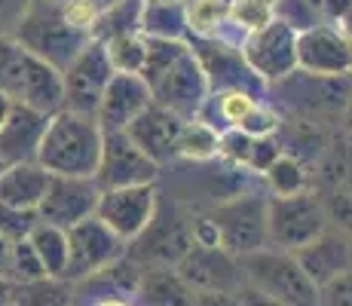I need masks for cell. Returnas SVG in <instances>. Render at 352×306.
<instances>
[{"instance_id": "f546056e", "label": "cell", "mask_w": 352, "mask_h": 306, "mask_svg": "<svg viewBox=\"0 0 352 306\" xmlns=\"http://www.w3.org/2000/svg\"><path fill=\"white\" fill-rule=\"evenodd\" d=\"M101 43L107 46V58H111L113 71L141 74V67H144V52H147V37L141 31L117 34V37L101 40Z\"/></svg>"}, {"instance_id": "ee69618b", "label": "cell", "mask_w": 352, "mask_h": 306, "mask_svg": "<svg viewBox=\"0 0 352 306\" xmlns=\"http://www.w3.org/2000/svg\"><path fill=\"white\" fill-rule=\"evenodd\" d=\"M10 107H12V98L6 92H0V126H3V120H6V113H10Z\"/></svg>"}, {"instance_id": "ba28073f", "label": "cell", "mask_w": 352, "mask_h": 306, "mask_svg": "<svg viewBox=\"0 0 352 306\" xmlns=\"http://www.w3.org/2000/svg\"><path fill=\"white\" fill-rule=\"evenodd\" d=\"M129 242L117 236L98 215H89L83 221L67 227V267L62 282L74 285L80 278L98 273V270L111 267L113 261L126 257Z\"/></svg>"}, {"instance_id": "7dc6e473", "label": "cell", "mask_w": 352, "mask_h": 306, "mask_svg": "<svg viewBox=\"0 0 352 306\" xmlns=\"http://www.w3.org/2000/svg\"><path fill=\"white\" fill-rule=\"evenodd\" d=\"M3 166H6V162H3V160H0V168H3Z\"/></svg>"}, {"instance_id": "7402d4cb", "label": "cell", "mask_w": 352, "mask_h": 306, "mask_svg": "<svg viewBox=\"0 0 352 306\" xmlns=\"http://www.w3.org/2000/svg\"><path fill=\"white\" fill-rule=\"evenodd\" d=\"M50 184V172L37 160L6 162L0 168V202L19 208H37Z\"/></svg>"}, {"instance_id": "ab89813d", "label": "cell", "mask_w": 352, "mask_h": 306, "mask_svg": "<svg viewBox=\"0 0 352 306\" xmlns=\"http://www.w3.org/2000/svg\"><path fill=\"white\" fill-rule=\"evenodd\" d=\"M3 303H19V285H12L10 278L0 276V306Z\"/></svg>"}, {"instance_id": "60d3db41", "label": "cell", "mask_w": 352, "mask_h": 306, "mask_svg": "<svg viewBox=\"0 0 352 306\" xmlns=\"http://www.w3.org/2000/svg\"><path fill=\"white\" fill-rule=\"evenodd\" d=\"M340 135H352V80H349L346 105H343V117H340Z\"/></svg>"}, {"instance_id": "7bdbcfd3", "label": "cell", "mask_w": 352, "mask_h": 306, "mask_svg": "<svg viewBox=\"0 0 352 306\" xmlns=\"http://www.w3.org/2000/svg\"><path fill=\"white\" fill-rule=\"evenodd\" d=\"M337 28H340L343 34H346V40H352V6L346 12H343L340 19H337Z\"/></svg>"}, {"instance_id": "ffe728a7", "label": "cell", "mask_w": 352, "mask_h": 306, "mask_svg": "<svg viewBox=\"0 0 352 306\" xmlns=\"http://www.w3.org/2000/svg\"><path fill=\"white\" fill-rule=\"evenodd\" d=\"M50 117L28 105L12 101L3 126H0V160L3 162H28L37 160V147L43 141Z\"/></svg>"}, {"instance_id": "5bb4252c", "label": "cell", "mask_w": 352, "mask_h": 306, "mask_svg": "<svg viewBox=\"0 0 352 306\" xmlns=\"http://www.w3.org/2000/svg\"><path fill=\"white\" fill-rule=\"evenodd\" d=\"M101 187L92 175H50L46 193L37 206L40 221H50L56 227H71L83 217L96 215Z\"/></svg>"}, {"instance_id": "9a60e30c", "label": "cell", "mask_w": 352, "mask_h": 306, "mask_svg": "<svg viewBox=\"0 0 352 306\" xmlns=\"http://www.w3.org/2000/svg\"><path fill=\"white\" fill-rule=\"evenodd\" d=\"M151 101H153V92L141 74L113 71L111 83H107L104 95H101V105L96 111V122L101 126V132H126L132 126V120Z\"/></svg>"}, {"instance_id": "7a4b0ae2", "label": "cell", "mask_w": 352, "mask_h": 306, "mask_svg": "<svg viewBox=\"0 0 352 306\" xmlns=\"http://www.w3.org/2000/svg\"><path fill=\"white\" fill-rule=\"evenodd\" d=\"M242 273L257 294V300L267 303H282V306H313L319 303V288L316 282L303 273L300 261L294 257V251L282 248H257L252 254H242Z\"/></svg>"}, {"instance_id": "603a6c76", "label": "cell", "mask_w": 352, "mask_h": 306, "mask_svg": "<svg viewBox=\"0 0 352 306\" xmlns=\"http://www.w3.org/2000/svg\"><path fill=\"white\" fill-rule=\"evenodd\" d=\"M141 34L166 40H187V0H144Z\"/></svg>"}, {"instance_id": "d4e9b609", "label": "cell", "mask_w": 352, "mask_h": 306, "mask_svg": "<svg viewBox=\"0 0 352 306\" xmlns=\"http://www.w3.org/2000/svg\"><path fill=\"white\" fill-rule=\"evenodd\" d=\"M221 156V132L214 126H208L206 120L193 117L181 122L178 144H175V162H208Z\"/></svg>"}, {"instance_id": "4dcf8cb0", "label": "cell", "mask_w": 352, "mask_h": 306, "mask_svg": "<svg viewBox=\"0 0 352 306\" xmlns=\"http://www.w3.org/2000/svg\"><path fill=\"white\" fill-rule=\"evenodd\" d=\"M25 61H28V50L12 34H0V92H6L12 101L22 86Z\"/></svg>"}, {"instance_id": "4fadbf2b", "label": "cell", "mask_w": 352, "mask_h": 306, "mask_svg": "<svg viewBox=\"0 0 352 306\" xmlns=\"http://www.w3.org/2000/svg\"><path fill=\"white\" fill-rule=\"evenodd\" d=\"M160 202V181L153 184H132V187H111L101 190L96 215L117 236L132 242L141 230L151 223Z\"/></svg>"}, {"instance_id": "f6af8a7d", "label": "cell", "mask_w": 352, "mask_h": 306, "mask_svg": "<svg viewBox=\"0 0 352 306\" xmlns=\"http://www.w3.org/2000/svg\"><path fill=\"white\" fill-rule=\"evenodd\" d=\"M89 3H96V10L101 12V10H104V6H111V3H117V0H89Z\"/></svg>"}, {"instance_id": "5b68a950", "label": "cell", "mask_w": 352, "mask_h": 306, "mask_svg": "<svg viewBox=\"0 0 352 306\" xmlns=\"http://www.w3.org/2000/svg\"><path fill=\"white\" fill-rule=\"evenodd\" d=\"M178 276L190 288L196 300H242L252 294L236 254L224 251L221 245H190L184 257L175 263Z\"/></svg>"}, {"instance_id": "cb8c5ba5", "label": "cell", "mask_w": 352, "mask_h": 306, "mask_svg": "<svg viewBox=\"0 0 352 306\" xmlns=\"http://www.w3.org/2000/svg\"><path fill=\"white\" fill-rule=\"evenodd\" d=\"M138 303L181 306V303H193V294L175 267H151V270H141Z\"/></svg>"}, {"instance_id": "d590c367", "label": "cell", "mask_w": 352, "mask_h": 306, "mask_svg": "<svg viewBox=\"0 0 352 306\" xmlns=\"http://www.w3.org/2000/svg\"><path fill=\"white\" fill-rule=\"evenodd\" d=\"M37 221H40L37 208H19V206L0 202V233H3L10 242L28 239L31 230L37 227Z\"/></svg>"}, {"instance_id": "8fae6325", "label": "cell", "mask_w": 352, "mask_h": 306, "mask_svg": "<svg viewBox=\"0 0 352 306\" xmlns=\"http://www.w3.org/2000/svg\"><path fill=\"white\" fill-rule=\"evenodd\" d=\"M162 178V166L135 144L129 132H104L101 160L96 168V181L101 190L132 187V184H153Z\"/></svg>"}, {"instance_id": "7c38bea8", "label": "cell", "mask_w": 352, "mask_h": 306, "mask_svg": "<svg viewBox=\"0 0 352 306\" xmlns=\"http://www.w3.org/2000/svg\"><path fill=\"white\" fill-rule=\"evenodd\" d=\"M245 61L261 80L276 83L297 67V31L282 19H270L263 28L252 31L239 46Z\"/></svg>"}, {"instance_id": "ac0fdd59", "label": "cell", "mask_w": 352, "mask_h": 306, "mask_svg": "<svg viewBox=\"0 0 352 306\" xmlns=\"http://www.w3.org/2000/svg\"><path fill=\"white\" fill-rule=\"evenodd\" d=\"M294 257L300 261L303 273L316 282V288H322L334 276H340L343 270L352 267V236L337 227H328L313 242L297 248Z\"/></svg>"}, {"instance_id": "8d00e7d4", "label": "cell", "mask_w": 352, "mask_h": 306, "mask_svg": "<svg viewBox=\"0 0 352 306\" xmlns=\"http://www.w3.org/2000/svg\"><path fill=\"white\" fill-rule=\"evenodd\" d=\"M319 193L324 199L328 223L352 236V187H328V190H319Z\"/></svg>"}, {"instance_id": "b9f144b4", "label": "cell", "mask_w": 352, "mask_h": 306, "mask_svg": "<svg viewBox=\"0 0 352 306\" xmlns=\"http://www.w3.org/2000/svg\"><path fill=\"white\" fill-rule=\"evenodd\" d=\"M10 251H12V242L0 233V276L6 278V270H10Z\"/></svg>"}, {"instance_id": "681fc988", "label": "cell", "mask_w": 352, "mask_h": 306, "mask_svg": "<svg viewBox=\"0 0 352 306\" xmlns=\"http://www.w3.org/2000/svg\"><path fill=\"white\" fill-rule=\"evenodd\" d=\"M58 3H62V0H58Z\"/></svg>"}, {"instance_id": "6da1fadb", "label": "cell", "mask_w": 352, "mask_h": 306, "mask_svg": "<svg viewBox=\"0 0 352 306\" xmlns=\"http://www.w3.org/2000/svg\"><path fill=\"white\" fill-rule=\"evenodd\" d=\"M104 132L96 117L77 111H56L46 122L43 141L37 147V162L50 175H92L101 160Z\"/></svg>"}, {"instance_id": "277c9868", "label": "cell", "mask_w": 352, "mask_h": 306, "mask_svg": "<svg viewBox=\"0 0 352 306\" xmlns=\"http://www.w3.org/2000/svg\"><path fill=\"white\" fill-rule=\"evenodd\" d=\"M12 37L28 52L46 58L58 71H65L71 65V58L92 40V34L67 22L58 0H31L28 12L22 16Z\"/></svg>"}, {"instance_id": "bcb514c9", "label": "cell", "mask_w": 352, "mask_h": 306, "mask_svg": "<svg viewBox=\"0 0 352 306\" xmlns=\"http://www.w3.org/2000/svg\"><path fill=\"white\" fill-rule=\"evenodd\" d=\"M349 58H352V40H349ZM349 74H352V61H349Z\"/></svg>"}, {"instance_id": "e0dca14e", "label": "cell", "mask_w": 352, "mask_h": 306, "mask_svg": "<svg viewBox=\"0 0 352 306\" xmlns=\"http://www.w3.org/2000/svg\"><path fill=\"white\" fill-rule=\"evenodd\" d=\"M141 267L132 257H120L111 267L71 285L74 303H138Z\"/></svg>"}, {"instance_id": "8992f818", "label": "cell", "mask_w": 352, "mask_h": 306, "mask_svg": "<svg viewBox=\"0 0 352 306\" xmlns=\"http://www.w3.org/2000/svg\"><path fill=\"white\" fill-rule=\"evenodd\" d=\"M324 199L316 187L300 193L270 196L267 199V245L282 251H297L328 230Z\"/></svg>"}, {"instance_id": "d6a6232c", "label": "cell", "mask_w": 352, "mask_h": 306, "mask_svg": "<svg viewBox=\"0 0 352 306\" xmlns=\"http://www.w3.org/2000/svg\"><path fill=\"white\" fill-rule=\"evenodd\" d=\"M273 16L288 22L294 31H307L316 25H324V0H276L273 3Z\"/></svg>"}, {"instance_id": "e575fe53", "label": "cell", "mask_w": 352, "mask_h": 306, "mask_svg": "<svg viewBox=\"0 0 352 306\" xmlns=\"http://www.w3.org/2000/svg\"><path fill=\"white\" fill-rule=\"evenodd\" d=\"M270 19H273V3L267 0H230V22L239 25L245 34L263 28Z\"/></svg>"}, {"instance_id": "c3c4849f", "label": "cell", "mask_w": 352, "mask_h": 306, "mask_svg": "<svg viewBox=\"0 0 352 306\" xmlns=\"http://www.w3.org/2000/svg\"><path fill=\"white\" fill-rule=\"evenodd\" d=\"M346 138H349V141H352V135H346Z\"/></svg>"}, {"instance_id": "4316f807", "label": "cell", "mask_w": 352, "mask_h": 306, "mask_svg": "<svg viewBox=\"0 0 352 306\" xmlns=\"http://www.w3.org/2000/svg\"><path fill=\"white\" fill-rule=\"evenodd\" d=\"M261 181H263V190H267L270 196H288V193H300V190L313 187L303 160H297V156H291L285 151L270 162L267 172L261 175Z\"/></svg>"}, {"instance_id": "30bf717a", "label": "cell", "mask_w": 352, "mask_h": 306, "mask_svg": "<svg viewBox=\"0 0 352 306\" xmlns=\"http://www.w3.org/2000/svg\"><path fill=\"white\" fill-rule=\"evenodd\" d=\"M111 77H113V65H111V58H107V46L92 37L89 43L71 58V65L62 71L65 107L67 111L86 113V117H96L101 95H104Z\"/></svg>"}, {"instance_id": "83f0119b", "label": "cell", "mask_w": 352, "mask_h": 306, "mask_svg": "<svg viewBox=\"0 0 352 306\" xmlns=\"http://www.w3.org/2000/svg\"><path fill=\"white\" fill-rule=\"evenodd\" d=\"M141 16H144V0H117L96 16L92 37L111 40L117 34H135L141 31Z\"/></svg>"}, {"instance_id": "9c48e42d", "label": "cell", "mask_w": 352, "mask_h": 306, "mask_svg": "<svg viewBox=\"0 0 352 306\" xmlns=\"http://www.w3.org/2000/svg\"><path fill=\"white\" fill-rule=\"evenodd\" d=\"M151 92H153V101H157V105H162L172 113H178L181 120L199 117L212 86H208L206 67H202V61L193 52L190 43H187V50L153 80Z\"/></svg>"}, {"instance_id": "f1b7e54d", "label": "cell", "mask_w": 352, "mask_h": 306, "mask_svg": "<svg viewBox=\"0 0 352 306\" xmlns=\"http://www.w3.org/2000/svg\"><path fill=\"white\" fill-rule=\"evenodd\" d=\"M230 19V0H187L190 37H214Z\"/></svg>"}, {"instance_id": "2e32d148", "label": "cell", "mask_w": 352, "mask_h": 306, "mask_svg": "<svg viewBox=\"0 0 352 306\" xmlns=\"http://www.w3.org/2000/svg\"><path fill=\"white\" fill-rule=\"evenodd\" d=\"M349 40L337 25L324 22L297 31V67L322 77H337V74H349Z\"/></svg>"}, {"instance_id": "836d02e7", "label": "cell", "mask_w": 352, "mask_h": 306, "mask_svg": "<svg viewBox=\"0 0 352 306\" xmlns=\"http://www.w3.org/2000/svg\"><path fill=\"white\" fill-rule=\"evenodd\" d=\"M147 37V34H144ZM187 50V40H166V37H147V52H144V67H141V77L147 80V86L172 65L181 52Z\"/></svg>"}, {"instance_id": "f35d334b", "label": "cell", "mask_w": 352, "mask_h": 306, "mask_svg": "<svg viewBox=\"0 0 352 306\" xmlns=\"http://www.w3.org/2000/svg\"><path fill=\"white\" fill-rule=\"evenodd\" d=\"M31 0H0V34H12L28 12Z\"/></svg>"}, {"instance_id": "484cf974", "label": "cell", "mask_w": 352, "mask_h": 306, "mask_svg": "<svg viewBox=\"0 0 352 306\" xmlns=\"http://www.w3.org/2000/svg\"><path fill=\"white\" fill-rule=\"evenodd\" d=\"M31 245L37 251L40 263H43L46 276L50 278H62L67 267V230L56 227L50 221H37V227L31 230Z\"/></svg>"}, {"instance_id": "74e56055", "label": "cell", "mask_w": 352, "mask_h": 306, "mask_svg": "<svg viewBox=\"0 0 352 306\" xmlns=\"http://www.w3.org/2000/svg\"><path fill=\"white\" fill-rule=\"evenodd\" d=\"M319 303L352 306V267L343 270L340 276H334L328 285H322L319 288Z\"/></svg>"}, {"instance_id": "3957f363", "label": "cell", "mask_w": 352, "mask_h": 306, "mask_svg": "<svg viewBox=\"0 0 352 306\" xmlns=\"http://www.w3.org/2000/svg\"><path fill=\"white\" fill-rule=\"evenodd\" d=\"M193 208L181 196H162L153 212L151 223L129 242L126 254L138 263L141 270L151 267H175L193 245Z\"/></svg>"}, {"instance_id": "44dd1931", "label": "cell", "mask_w": 352, "mask_h": 306, "mask_svg": "<svg viewBox=\"0 0 352 306\" xmlns=\"http://www.w3.org/2000/svg\"><path fill=\"white\" fill-rule=\"evenodd\" d=\"M19 105H28L34 111L52 117L56 111L65 107V83H62V71L56 65H50L46 58L28 52L25 61V74H22V86L16 95Z\"/></svg>"}, {"instance_id": "d6986e66", "label": "cell", "mask_w": 352, "mask_h": 306, "mask_svg": "<svg viewBox=\"0 0 352 306\" xmlns=\"http://www.w3.org/2000/svg\"><path fill=\"white\" fill-rule=\"evenodd\" d=\"M181 122L184 120H181L178 113L166 111L162 105L151 101V105L132 120V126H129L126 132L132 135L135 144H138L141 151H144L147 156H153V160L166 168V166L175 162V144H178Z\"/></svg>"}, {"instance_id": "52a82bcc", "label": "cell", "mask_w": 352, "mask_h": 306, "mask_svg": "<svg viewBox=\"0 0 352 306\" xmlns=\"http://www.w3.org/2000/svg\"><path fill=\"white\" fill-rule=\"evenodd\" d=\"M267 190L248 187L206 208L212 221L218 223L221 248L236 257L267 248Z\"/></svg>"}, {"instance_id": "1f68e13d", "label": "cell", "mask_w": 352, "mask_h": 306, "mask_svg": "<svg viewBox=\"0 0 352 306\" xmlns=\"http://www.w3.org/2000/svg\"><path fill=\"white\" fill-rule=\"evenodd\" d=\"M6 278H10L12 285H19V288H25V285H37V282H43V278H50L46 276V270H43V263H40L37 251H34L31 239H16L12 242Z\"/></svg>"}]
</instances>
